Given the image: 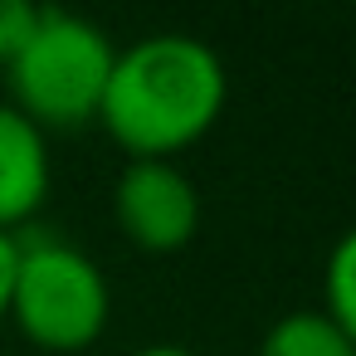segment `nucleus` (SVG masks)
<instances>
[{
	"label": "nucleus",
	"instance_id": "8",
	"mask_svg": "<svg viewBox=\"0 0 356 356\" xmlns=\"http://www.w3.org/2000/svg\"><path fill=\"white\" fill-rule=\"evenodd\" d=\"M35 15H40V6H30V0H0V69H6L15 59V49L25 44Z\"/></svg>",
	"mask_w": 356,
	"mask_h": 356
},
{
	"label": "nucleus",
	"instance_id": "3",
	"mask_svg": "<svg viewBox=\"0 0 356 356\" xmlns=\"http://www.w3.org/2000/svg\"><path fill=\"white\" fill-rule=\"evenodd\" d=\"M108 317L113 288L98 259L69 239H20L6 322H15L25 341L54 356H74L108 332Z\"/></svg>",
	"mask_w": 356,
	"mask_h": 356
},
{
	"label": "nucleus",
	"instance_id": "1",
	"mask_svg": "<svg viewBox=\"0 0 356 356\" xmlns=\"http://www.w3.org/2000/svg\"><path fill=\"white\" fill-rule=\"evenodd\" d=\"M229 103V74L220 54L181 30L147 35L118 49L98 122L132 161H171L195 147Z\"/></svg>",
	"mask_w": 356,
	"mask_h": 356
},
{
	"label": "nucleus",
	"instance_id": "2",
	"mask_svg": "<svg viewBox=\"0 0 356 356\" xmlns=\"http://www.w3.org/2000/svg\"><path fill=\"white\" fill-rule=\"evenodd\" d=\"M113 59H118V44L108 40L103 25L59 6H40L25 44L6 64V93H10L6 103L20 118H30L44 137L79 132L98 122Z\"/></svg>",
	"mask_w": 356,
	"mask_h": 356
},
{
	"label": "nucleus",
	"instance_id": "9",
	"mask_svg": "<svg viewBox=\"0 0 356 356\" xmlns=\"http://www.w3.org/2000/svg\"><path fill=\"white\" fill-rule=\"evenodd\" d=\"M15 254H20V239L15 234H0V322L10 312V283H15Z\"/></svg>",
	"mask_w": 356,
	"mask_h": 356
},
{
	"label": "nucleus",
	"instance_id": "5",
	"mask_svg": "<svg viewBox=\"0 0 356 356\" xmlns=\"http://www.w3.org/2000/svg\"><path fill=\"white\" fill-rule=\"evenodd\" d=\"M49 137L0 98V234H15L49 200Z\"/></svg>",
	"mask_w": 356,
	"mask_h": 356
},
{
	"label": "nucleus",
	"instance_id": "4",
	"mask_svg": "<svg viewBox=\"0 0 356 356\" xmlns=\"http://www.w3.org/2000/svg\"><path fill=\"white\" fill-rule=\"evenodd\" d=\"M200 191L176 161H127L113 181V220L142 254H176L200 234Z\"/></svg>",
	"mask_w": 356,
	"mask_h": 356
},
{
	"label": "nucleus",
	"instance_id": "6",
	"mask_svg": "<svg viewBox=\"0 0 356 356\" xmlns=\"http://www.w3.org/2000/svg\"><path fill=\"white\" fill-rule=\"evenodd\" d=\"M259 356H356V346L322 307H298L264 332Z\"/></svg>",
	"mask_w": 356,
	"mask_h": 356
},
{
	"label": "nucleus",
	"instance_id": "7",
	"mask_svg": "<svg viewBox=\"0 0 356 356\" xmlns=\"http://www.w3.org/2000/svg\"><path fill=\"white\" fill-rule=\"evenodd\" d=\"M322 312L351 337L356 346V225L332 244L327 268H322Z\"/></svg>",
	"mask_w": 356,
	"mask_h": 356
},
{
	"label": "nucleus",
	"instance_id": "10",
	"mask_svg": "<svg viewBox=\"0 0 356 356\" xmlns=\"http://www.w3.org/2000/svg\"><path fill=\"white\" fill-rule=\"evenodd\" d=\"M132 356H200V351L176 346V341H152V346H142V351H132Z\"/></svg>",
	"mask_w": 356,
	"mask_h": 356
}]
</instances>
